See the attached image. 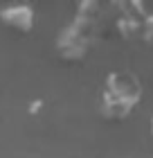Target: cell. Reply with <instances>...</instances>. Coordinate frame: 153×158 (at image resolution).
I'll list each match as a JSON object with an SVG mask.
<instances>
[{"mask_svg":"<svg viewBox=\"0 0 153 158\" xmlns=\"http://www.w3.org/2000/svg\"><path fill=\"white\" fill-rule=\"evenodd\" d=\"M0 23L16 34H30L36 25V11L32 5H7L0 9Z\"/></svg>","mask_w":153,"mask_h":158,"instance_id":"obj_4","label":"cell"},{"mask_svg":"<svg viewBox=\"0 0 153 158\" xmlns=\"http://www.w3.org/2000/svg\"><path fill=\"white\" fill-rule=\"evenodd\" d=\"M140 39H142L144 43H147L149 48H153V14H149V16H147V20H144Z\"/></svg>","mask_w":153,"mask_h":158,"instance_id":"obj_5","label":"cell"},{"mask_svg":"<svg viewBox=\"0 0 153 158\" xmlns=\"http://www.w3.org/2000/svg\"><path fill=\"white\" fill-rule=\"evenodd\" d=\"M104 11L106 7L97 0H83L77 5L72 20L56 36L54 50L63 63H81L90 54L95 41L104 32Z\"/></svg>","mask_w":153,"mask_h":158,"instance_id":"obj_1","label":"cell"},{"mask_svg":"<svg viewBox=\"0 0 153 158\" xmlns=\"http://www.w3.org/2000/svg\"><path fill=\"white\" fill-rule=\"evenodd\" d=\"M149 131H151V135H153V115H151V120H149Z\"/></svg>","mask_w":153,"mask_h":158,"instance_id":"obj_7","label":"cell"},{"mask_svg":"<svg viewBox=\"0 0 153 158\" xmlns=\"http://www.w3.org/2000/svg\"><path fill=\"white\" fill-rule=\"evenodd\" d=\"M41 109H43V99H34V102L30 104V113H34V115H36Z\"/></svg>","mask_w":153,"mask_h":158,"instance_id":"obj_6","label":"cell"},{"mask_svg":"<svg viewBox=\"0 0 153 158\" xmlns=\"http://www.w3.org/2000/svg\"><path fill=\"white\" fill-rule=\"evenodd\" d=\"M151 11H147L140 0H126V2H113L106 7V18L111 23L113 32L124 41L140 39L142 25Z\"/></svg>","mask_w":153,"mask_h":158,"instance_id":"obj_3","label":"cell"},{"mask_svg":"<svg viewBox=\"0 0 153 158\" xmlns=\"http://www.w3.org/2000/svg\"><path fill=\"white\" fill-rule=\"evenodd\" d=\"M142 102V84L133 73L113 70L104 79L99 97V113L108 122H124Z\"/></svg>","mask_w":153,"mask_h":158,"instance_id":"obj_2","label":"cell"}]
</instances>
